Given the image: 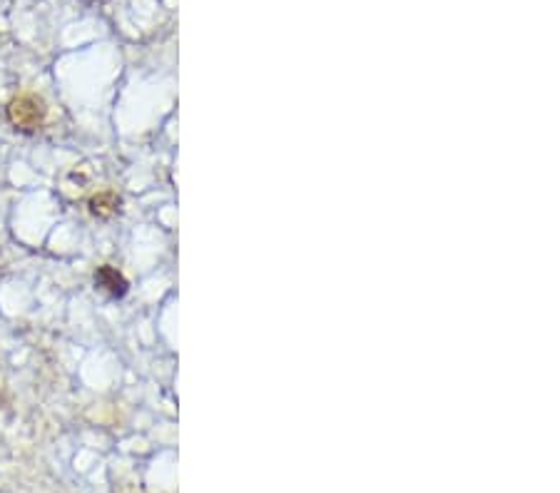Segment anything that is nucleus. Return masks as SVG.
I'll list each match as a JSON object with an SVG mask.
<instances>
[{
    "instance_id": "obj_1",
    "label": "nucleus",
    "mask_w": 560,
    "mask_h": 493,
    "mask_svg": "<svg viewBox=\"0 0 560 493\" xmlns=\"http://www.w3.org/2000/svg\"><path fill=\"white\" fill-rule=\"evenodd\" d=\"M5 113H8L10 125H13L15 130L30 135V132H38L40 127H43L48 108H45L43 100L35 98V95H18V98L10 100Z\"/></svg>"
},
{
    "instance_id": "obj_3",
    "label": "nucleus",
    "mask_w": 560,
    "mask_h": 493,
    "mask_svg": "<svg viewBox=\"0 0 560 493\" xmlns=\"http://www.w3.org/2000/svg\"><path fill=\"white\" fill-rule=\"evenodd\" d=\"M117 210H120V197H115L112 192H103V195L90 200V212L95 217H100V220H108Z\"/></svg>"
},
{
    "instance_id": "obj_2",
    "label": "nucleus",
    "mask_w": 560,
    "mask_h": 493,
    "mask_svg": "<svg viewBox=\"0 0 560 493\" xmlns=\"http://www.w3.org/2000/svg\"><path fill=\"white\" fill-rule=\"evenodd\" d=\"M95 287L103 289V292H108L110 297H125L127 294V279L122 277L120 272H117L115 267H100L98 272H95Z\"/></svg>"
}]
</instances>
